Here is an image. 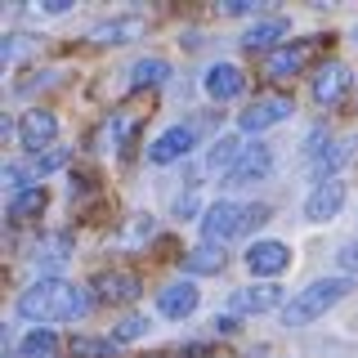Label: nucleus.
<instances>
[{
	"instance_id": "nucleus-1",
	"label": "nucleus",
	"mask_w": 358,
	"mask_h": 358,
	"mask_svg": "<svg viewBox=\"0 0 358 358\" xmlns=\"http://www.w3.org/2000/svg\"><path fill=\"white\" fill-rule=\"evenodd\" d=\"M90 309V296L63 278H41L18 296V313L31 322H72Z\"/></svg>"
},
{
	"instance_id": "nucleus-2",
	"label": "nucleus",
	"mask_w": 358,
	"mask_h": 358,
	"mask_svg": "<svg viewBox=\"0 0 358 358\" xmlns=\"http://www.w3.org/2000/svg\"><path fill=\"white\" fill-rule=\"evenodd\" d=\"M268 206L264 201H215V206H206V215H201V238L210 246H224L233 238H242L246 229H255V224H264Z\"/></svg>"
},
{
	"instance_id": "nucleus-3",
	"label": "nucleus",
	"mask_w": 358,
	"mask_h": 358,
	"mask_svg": "<svg viewBox=\"0 0 358 358\" xmlns=\"http://www.w3.org/2000/svg\"><path fill=\"white\" fill-rule=\"evenodd\" d=\"M350 291H354V278H318V282H309L305 291H296V296L282 305L287 327H305V322L322 318V313L336 309Z\"/></svg>"
},
{
	"instance_id": "nucleus-4",
	"label": "nucleus",
	"mask_w": 358,
	"mask_h": 358,
	"mask_svg": "<svg viewBox=\"0 0 358 358\" xmlns=\"http://www.w3.org/2000/svg\"><path fill=\"white\" fill-rule=\"evenodd\" d=\"M322 36H309V41H296V45H278V50H268L264 59V76L268 81H291V76H300L309 67V59L318 54Z\"/></svg>"
},
{
	"instance_id": "nucleus-5",
	"label": "nucleus",
	"mask_w": 358,
	"mask_h": 358,
	"mask_svg": "<svg viewBox=\"0 0 358 358\" xmlns=\"http://www.w3.org/2000/svg\"><path fill=\"white\" fill-rule=\"evenodd\" d=\"M193 148H197V126H193V121H188V126H171L166 134H157V139H152L148 162L171 166V162H179V157H188Z\"/></svg>"
},
{
	"instance_id": "nucleus-6",
	"label": "nucleus",
	"mask_w": 358,
	"mask_h": 358,
	"mask_svg": "<svg viewBox=\"0 0 358 358\" xmlns=\"http://www.w3.org/2000/svg\"><path fill=\"white\" fill-rule=\"evenodd\" d=\"M287 117H291V99H282V94H264V99H255L246 112H238V126H242L246 134H260V130L278 126V121H287Z\"/></svg>"
},
{
	"instance_id": "nucleus-7",
	"label": "nucleus",
	"mask_w": 358,
	"mask_h": 358,
	"mask_svg": "<svg viewBox=\"0 0 358 358\" xmlns=\"http://www.w3.org/2000/svg\"><path fill=\"white\" fill-rule=\"evenodd\" d=\"M268 171H273V152H268L264 143H255V148H246V152H242V162L229 171L224 188H229V193H238V188H251V184H260Z\"/></svg>"
},
{
	"instance_id": "nucleus-8",
	"label": "nucleus",
	"mask_w": 358,
	"mask_h": 358,
	"mask_svg": "<svg viewBox=\"0 0 358 358\" xmlns=\"http://www.w3.org/2000/svg\"><path fill=\"white\" fill-rule=\"evenodd\" d=\"M143 282L126 268H112V273H99L94 278V300L99 305H130V300H139Z\"/></svg>"
},
{
	"instance_id": "nucleus-9",
	"label": "nucleus",
	"mask_w": 358,
	"mask_h": 358,
	"mask_svg": "<svg viewBox=\"0 0 358 358\" xmlns=\"http://www.w3.org/2000/svg\"><path fill=\"white\" fill-rule=\"evenodd\" d=\"M54 134H59V117H54L50 108H31V112H22V121H18V139H22V148L41 152V148H50V143H54Z\"/></svg>"
},
{
	"instance_id": "nucleus-10",
	"label": "nucleus",
	"mask_w": 358,
	"mask_h": 358,
	"mask_svg": "<svg viewBox=\"0 0 358 358\" xmlns=\"http://www.w3.org/2000/svg\"><path fill=\"white\" fill-rule=\"evenodd\" d=\"M350 81H354V76H350L345 63H336V59L322 63L318 76H313V103H318V108H336L345 99V90H350Z\"/></svg>"
},
{
	"instance_id": "nucleus-11",
	"label": "nucleus",
	"mask_w": 358,
	"mask_h": 358,
	"mask_svg": "<svg viewBox=\"0 0 358 358\" xmlns=\"http://www.w3.org/2000/svg\"><path fill=\"white\" fill-rule=\"evenodd\" d=\"M143 31H148V18L143 14H117V18L99 22L90 31V45H126V41H139Z\"/></svg>"
},
{
	"instance_id": "nucleus-12",
	"label": "nucleus",
	"mask_w": 358,
	"mask_h": 358,
	"mask_svg": "<svg viewBox=\"0 0 358 358\" xmlns=\"http://www.w3.org/2000/svg\"><path fill=\"white\" fill-rule=\"evenodd\" d=\"M201 85H206V94L215 99V103H229V99H238L246 90V76H242L238 63H215V67H206Z\"/></svg>"
},
{
	"instance_id": "nucleus-13",
	"label": "nucleus",
	"mask_w": 358,
	"mask_h": 358,
	"mask_svg": "<svg viewBox=\"0 0 358 358\" xmlns=\"http://www.w3.org/2000/svg\"><path fill=\"white\" fill-rule=\"evenodd\" d=\"M287 264H291V251L282 242H255L251 251H246V268H251L255 278H278Z\"/></svg>"
},
{
	"instance_id": "nucleus-14",
	"label": "nucleus",
	"mask_w": 358,
	"mask_h": 358,
	"mask_svg": "<svg viewBox=\"0 0 358 358\" xmlns=\"http://www.w3.org/2000/svg\"><path fill=\"white\" fill-rule=\"evenodd\" d=\"M278 305H282V287H273V282L242 287V291H233V296H229V309L233 313H268V309H278Z\"/></svg>"
},
{
	"instance_id": "nucleus-15",
	"label": "nucleus",
	"mask_w": 358,
	"mask_h": 358,
	"mask_svg": "<svg viewBox=\"0 0 358 358\" xmlns=\"http://www.w3.org/2000/svg\"><path fill=\"white\" fill-rule=\"evenodd\" d=\"M341 206H345V184H341V179H327V184H318V188L309 193L305 220H309V224H322V220H331Z\"/></svg>"
},
{
	"instance_id": "nucleus-16",
	"label": "nucleus",
	"mask_w": 358,
	"mask_h": 358,
	"mask_svg": "<svg viewBox=\"0 0 358 358\" xmlns=\"http://www.w3.org/2000/svg\"><path fill=\"white\" fill-rule=\"evenodd\" d=\"M197 300H201V291L193 282H171V287L157 291V309H162L166 318H188V313L197 309Z\"/></svg>"
},
{
	"instance_id": "nucleus-17",
	"label": "nucleus",
	"mask_w": 358,
	"mask_h": 358,
	"mask_svg": "<svg viewBox=\"0 0 358 358\" xmlns=\"http://www.w3.org/2000/svg\"><path fill=\"white\" fill-rule=\"evenodd\" d=\"M242 152H246V148H242L238 139H233V134H220V139L210 143V152H206V162H201V171H206V175H224V179H229V171L242 162Z\"/></svg>"
},
{
	"instance_id": "nucleus-18",
	"label": "nucleus",
	"mask_w": 358,
	"mask_h": 358,
	"mask_svg": "<svg viewBox=\"0 0 358 358\" xmlns=\"http://www.w3.org/2000/svg\"><path fill=\"white\" fill-rule=\"evenodd\" d=\"M287 31H291V22H287V18H260V22H255V27L242 36V45H246V50H268V45L282 41Z\"/></svg>"
},
{
	"instance_id": "nucleus-19",
	"label": "nucleus",
	"mask_w": 358,
	"mask_h": 358,
	"mask_svg": "<svg viewBox=\"0 0 358 358\" xmlns=\"http://www.w3.org/2000/svg\"><path fill=\"white\" fill-rule=\"evenodd\" d=\"M184 268L188 273H220L224 268V246L201 242V246H193V251H184Z\"/></svg>"
},
{
	"instance_id": "nucleus-20",
	"label": "nucleus",
	"mask_w": 358,
	"mask_h": 358,
	"mask_svg": "<svg viewBox=\"0 0 358 358\" xmlns=\"http://www.w3.org/2000/svg\"><path fill=\"white\" fill-rule=\"evenodd\" d=\"M54 350H59L54 331L50 327H31L22 336V345H18V358H54Z\"/></svg>"
},
{
	"instance_id": "nucleus-21",
	"label": "nucleus",
	"mask_w": 358,
	"mask_h": 358,
	"mask_svg": "<svg viewBox=\"0 0 358 358\" xmlns=\"http://www.w3.org/2000/svg\"><path fill=\"white\" fill-rule=\"evenodd\" d=\"M166 76H171V63L166 59H139L130 67V85L134 90H143V85H162Z\"/></svg>"
},
{
	"instance_id": "nucleus-22",
	"label": "nucleus",
	"mask_w": 358,
	"mask_h": 358,
	"mask_svg": "<svg viewBox=\"0 0 358 358\" xmlns=\"http://www.w3.org/2000/svg\"><path fill=\"white\" fill-rule=\"evenodd\" d=\"M41 210H45V188H27V193H18L14 201H9V220H14V224L36 220Z\"/></svg>"
},
{
	"instance_id": "nucleus-23",
	"label": "nucleus",
	"mask_w": 358,
	"mask_h": 358,
	"mask_svg": "<svg viewBox=\"0 0 358 358\" xmlns=\"http://www.w3.org/2000/svg\"><path fill=\"white\" fill-rule=\"evenodd\" d=\"M148 238H152V220H148V215H134L130 229L117 233V246H121V251H134V246H143Z\"/></svg>"
},
{
	"instance_id": "nucleus-24",
	"label": "nucleus",
	"mask_w": 358,
	"mask_h": 358,
	"mask_svg": "<svg viewBox=\"0 0 358 358\" xmlns=\"http://www.w3.org/2000/svg\"><path fill=\"white\" fill-rule=\"evenodd\" d=\"M67 246H72V242H67L63 233H59V238H50V242H41V246H36V268H41V264H45V268H59V264L67 260Z\"/></svg>"
},
{
	"instance_id": "nucleus-25",
	"label": "nucleus",
	"mask_w": 358,
	"mask_h": 358,
	"mask_svg": "<svg viewBox=\"0 0 358 358\" xmlns=\"http://www.w3.org/2000/svg\"><path fill=\"white\" fill-rule=\"evenodd\" d=\"M112 350H117V341H90V336H81V341H72V358H112Z\"/></svg>"
},
{
	"instance_id": "nucleus-26",
	"label": "nucleus",
	"mask_w": 358,
	"mask_h": 358,
	"mask_svg": "<svg viewBox=\"0 0 358 358\" xmlns=\"http://www.w3.org/2000/svg\"><path fill=\"white\" fill-rule=\"evenodd\" d=\"M143 331H148V318H121V322H117V331H112V341L126 345V341H139Z\"/></svg>"
},
{
	"instance_id": "nucleus-27",
	"label": "nucleus",
	"mask_w": 358,
	"mask_h": 358,
	"mask_svg": "<svg viewBox=\"0 0 358 358\" xmlns=\"http://www.w3.org/2000/svg\"><path fill=\"white\" fill-rule=\"evenodd\" d=\"M220 9H224V14H229V18H238V14H251L255 5H251V0H224Z\"/></svg>"
},
{
	"instance_id": "nucleus-28",
	"label": "nucleus",
	"mask_w": 358,
	"mask_h": 358,
	"mask_svg": "<svg viewBox=\"0 0 358 358\" xmlns=\"http://www.w3.org/2000/svg\"><path fill=\"white\" fill-rule=\"evenodd\" d=\"M72 9V0H45V5H36V14H67Z\"/></svg>"
},
{
	"instance_id": "nucleus-29",
	"label": "nucleus",
	"mask_w": 358,
	"mask_h": 358,
	"mask_svg": "<svg viewBox=\"0 0 358 358\" xmlns=\"http://www.w3.org/2000/svg\"><path fill=\"white\" fill-rule=\"evenodd\" d=\"M175 210H179V215H193V210H197V197H193V193L179 197V201H175Z\"/></svg>"
},
{
	"instance_id": "nucleus-30",
	"label": "nucleus",
	"mask_w": 358,
	"mask_h": 358,
	"mask_svg": "<svg viewBox=\"0 0 358 358\" xmlns=\"http://www.w3.org/2000/svg\"><path fill=\"white\" fill-rule=\"evenodd\" d=\"M341 264L345 268H358V246H345V251H341Z\"/></svg>"
},
{
	"instance_id": "nucleus-31",
	"label": "nucleus",
	"mask_w": 358,
	"mask_h": 358,
	"mask_svg": "<svg viewBox=\"0 0 358 358\" xmlns=\"http://www.w3.org/2000/svg\"><path fill=\"white\" fill-rule=\"evenodd\" d=\"M193 358H224V354H210V350H197Z\"/></svg>"
},
{
	"instance_id": "nucleus-32",
	"label": "nucleus",
	"mask_w": 358,
	"mask_h": 358,
	"mask_svg": "<svg viewBox=\"0 0 358 358\" xmlns=\"http://www.w3.org/2000/svg\"><path fill=\"white\" fill-rule=\"evenodd\" d=\"M152 358H166V354H152Z\"/></svg>"
},
{
	"instance_id": "nucleus-33",
	"label": "nucleus",
	"mask_w": 358,
	"mask_h": 358,
	"mask_svg": "<svg viewBox=\"0 0 358 358\" xmlns=\"http://www.w3.org/2000/svg\"><path fill=\"white\" fill-rule=\"evenodd\" d=\"M354 41H358V27H354Z\"/></svg>"
}]
</instances>
